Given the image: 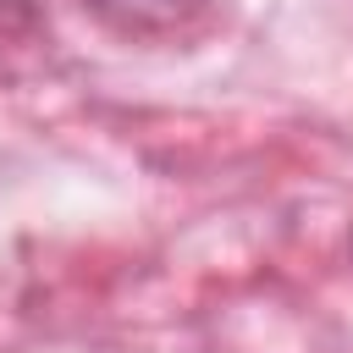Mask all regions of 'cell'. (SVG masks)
Listing matches in <instances>:
<instances>
[{
  "mask_svg": "<svg viewBox=\"0 0 353 353\" xmlns=\"http://www.w3.org/2000/svg\"><path fill=\"white\" fill-rule=\"evenodd\" d=\"M210 6H215V0H83V11H94L110 33H121V39H149V44L193 33V28L210 17Z\"/></svg>",
  "mask_w": 353,
  "mask_h": 353,
  "instance_id": "cell-1",
  "label": "cell"
}]
</instances>
